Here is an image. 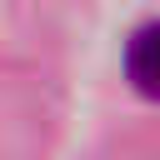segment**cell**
<instances>
[{"label": "cell", "instance_id": "cell-1", "mask_svg": "<svg viewBox=\"0 0 160 160\" xmlns=\"http://www.w3.org/2000/svg\"><path fill=\"white\" fill-rule=\"evenodd\" d=\"M125 80L145 100H160V20H145L125 40Z\"/></svg>", "mask_w": 160, "mask_h": 160}]
</instances>
